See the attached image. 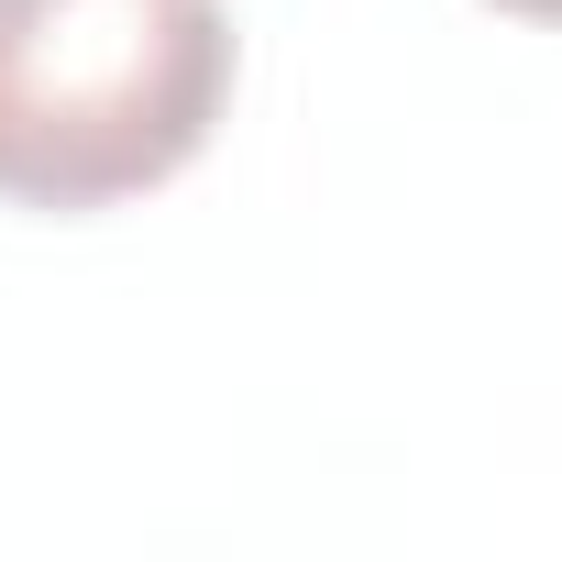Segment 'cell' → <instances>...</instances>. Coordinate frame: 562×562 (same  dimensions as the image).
<instances>
[{"instance_id": "cell-2", "label": "cell", "mask_w": 562, "mask_h": 562, "mask_svg": "<svg viewBox=\"0 0 562 562\" xmlns=\"http://www.w3.org/2000/svg\"><path fill=\"white\" fill-rule=\"evenodd\" d=\"M496 12H518V23H562V0H496Z\"/></svg>"}, {"instance_id": "cell-1", "label": "cell", "mask_w": 562, "mask_h": 562, "mask_svg": "<svg viewBox=\"0 0 562 562\" xmlns=\"http://www.w3.org/2000/svg\"><path fill=\"white\" fill-rule=\"evenodd\" d=\"M232 67L221 0H0V199L89 221L188 177Z\"/></svg>"}]
</instances>
